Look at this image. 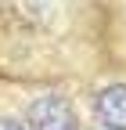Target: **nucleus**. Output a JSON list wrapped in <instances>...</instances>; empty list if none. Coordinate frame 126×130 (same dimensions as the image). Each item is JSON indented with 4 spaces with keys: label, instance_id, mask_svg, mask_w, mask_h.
<instances>
[{
    "label": "nucleus",
    "instance_id": "obj_2",
    "mask_svg": "<svg viewBox=\"0 0 126 130\" xmlns=\"http://www.w3.org/2000/svg\"><path fill=\"white\" fill-rule=\"evenodd\" d=\"M94 116L104 130H126V83L101 87L94 98Z\"/></svg>",
    "mask_w": 126,
    "mask_h": 130
},
{
    "label": "nucleus",
    "instance_id": "obj_3",
    "mask_svg": "<svg viewBox=\"0 0 126 130\" xmlns=\"http://www.w3.org/2000/svg\"><path fill=\"white\" fill-rule=\"evenodd\" d=\"M0 130H25V123H14V119H0Z\"/></svg>",
    "mask_w": 126,
    "mask_h": 130
},
{
    "label": "nucleus",
    "instance_id": "obj_1",
    "mask_svg": "<svg viewBox=\"0 0 126 130\" xmlns=\"http://www.w3.org/2000/svg\"><path fill=\"white\" fill-rule=\"evenodd\" d=\"M25 130H76V112L61 94H40L25 108Z\"/></svg>",
    "mask_w": 126,
    "mask_h": 130
}]
</instances>
